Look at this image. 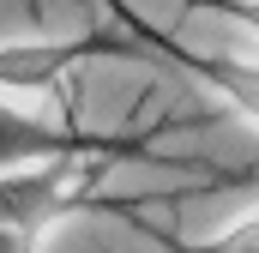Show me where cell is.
<instances>
[{
	"instance_id": "1",
	"label": "cell",
	"mask_w": 259,
	"mask_h": 253,
	"mask_svg": "<svg viewBox=\"0 0 259 253\" xmlns=\"http://www.w3.org/2000/svg\"><path fill=\"white\" fill-rule=\"evenodd\" d=\"M91 55H115V61H145L127 36L115 30H78V36H24V43H0V103L6 97H61L66 72L84 66Z\"/></svg>"
},
{
	"instance_id": "2",
	"label": "cell",
	"mask_w": 259,
	"mask_h": 253,
	"mask_svg": "<svg viewBox=\"0 0 259 253\" xmlns=\"http://www.w3.org/2000/svg\"><path fill=\"white\" fill-rule=\"evenodd\" d=\"M115 18L127 24V36H139L145 49L169 55V66H181V72H187V78H199L205 91H217V97H223V109H235L241 121H253V126H259V61L187 49V43H175L169 30H157L151 18H139V12H127V6H115Z\"/></svg>"
},
{
	"instance_id": "3",
	"label": "cell",
	"mask_w": 259,
	"mask_h": 253,
	"mask_svg": "<svg viewBox=\"0 0 259 253\" xmlns=\"http://www.w3.org/2000/svg\"><path fill=\"white\" fill-rule=\"evenodd\" d=\"M103 139L109 133H84V126L30 115L18 103H0V181L24 175V169H42V163H61V157H78V151H97Z\"/></svg>"
},
{
	"instance_id": "4",
	"label": "cell",
	"mask_w": 259,
	"mask_h": 253,
	"mask_svg": "<svg viewBox=\"0 0 259 253\" xmlns=\"http://www.w3.org/2000/svg\"><path fill=\"white\" fill-rule=\"evenodd\" d=\"M139 229L157 235V241H169V253H259V211H247L241 223H229V229H217V235H205V241H175V235L151 229L145 217H139Z\"/></svg>"
},
{
	"instance_id": "5",
	"label": "cell",
	"mask_w": 259,
	"mask_h": 253,
	"mask_svg": "<svg viewBox=\"0 0 259 253\" xmlns=\"http://www.w3.org/2000/svg\"><path fill=\"white\" fill-rule=\"evenodd\" d=\"M217 12H223V18H235V24H247V30L259 36V6H253V0H229V6H217Z\"/></svg>"
}]
</instances>
